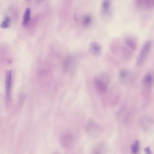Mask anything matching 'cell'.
<instances>
[{
  "instance_id": "6da1fadb",
  "label": "cell",
  "mask_w": 154,
  "mask_h": 154,
  "mask_svg": "<svg viewBox=\"0 0 154 154\" xmlns=\"http://www.w3.org/2000/svg\"><path fill=\"white\" fill-rule=\"evenodd\" d=\"M37 78L39 84L44 87L49 86L53 79V72L47 65L40 66L38 69Z\"/></svg>"
},
{
  "instance_id": "7a4b0ae2",
  "label": "cell",
  "mask_w": 154,
  "mask_h": 154,
  "mask_svg": "<svg viewBox=\"0 0 154 154\" xmlns=\"http://www.w3.org/2000/svg\"><path fill=\"white\" fill-rule=\"evenodd\" d=\"M109 82V77L104 73L97 75L93 81L94 88L100 95H103L107 92Z\"/></svg>"
},
{
  "instance_id": "3957f363",
  "label": "cell",
  "mask_w": 154,
  "mask_h": 154,
  "mask_svg": "<svg viewBox=\"0 0 154 154\" xmlns=\"http://www.w3.org/2000/svg\"><path fill=\"white\" fill-rule=\"evenodd\" d=\"M152 46V42L147 41L143 45L137 58L136 65L140 66L142 65L147 58Z\"/></svg>"
},
{
  "instance_id": "277c9868",
  "label": "cell",
  "mask_w": 154,
  "mask_h": 154,
  "mask_svg": "<svg viewBox=\"0 0 154 154\" xmlns=\"http://www.w3.org/2000/svg\"><path fill=\"white\" fill-rule=\"evenodd\" d=\"M85 130L86 133L92 138L98 137L102 132L100 126L93 120L88 122L85 126Z\"/></svg>"
},
{
  "instance_id": "5b68a950",
  "label": "cell",
  "mask_w": 154,
  "mask_h": 154,
  "mask_svg": "<svg viewBox=\"0 0 154 154\" xmlns=\"http://www.w3.org/2000/svg\"><path fill=\"white\" fill-rule=\"evenodd\" d=\"M12 72L11 70L8 71L6 73L5 79L6 87V99L7 103H9L11 100V88H12Z\"/></svg>"
},
{
  "instance_id": "8992f818",
  "label": "cell",
  "mask_w": 154,
  "mask_h": 154,
  "mask_svg": "<svg viewBox=\"0 0 154 154\" xmlns=\"http://www.w3.org/2000/svg\"><path fill=\"white\" fill-rule=\"evenodd\" d=\"M73 136L70 132H66L62 134L59 139L61 146L65 148H69L72 146L74 143Z\"/></svg>"
},
{
  "instance_id": "52a82bcc",
  "label": "cell",
  "mask_w": 154,
  "mask_h": 154,
  "mask_svg": "<svg viewBox=\"0 0 154 154\" xmlns=\"http://www.w3.org/2000/svg\"><path fill=\"white\" fill-rule=\"evenodd\" d=\"M135 4L141 10L148 11L154 8V0H136Z\"/></svg>"
},
{
  "instance_id": "ba28073f",
  "label": "cell",
  "mask_w": 154,
  "mask_h": 154,
  "mask_svg": "<svg viewBox=\"0 0 154 154\" xmlns=\"http://www.w3.org/2000/svg\"><path fill=\"white\" fill-rule=\"evenodd\" d=\"M111 0H103L101 6V13L103 17L109 16L111 8Z\"/></svg>"
},
{
  "instance_id": "9c48e42d",
  "label": "cell",
  "mask_w": 154,
  "mask_h": 154,
  "mask_svg": "<svg viewBox=\"0 0 154 154\" xmlns=\"http://www.w3.org/2000/svg\"><path fill=\"white\" fill-rule=\"evenodd\" d=\"M75 65V61L72 56L66 57L63 63V68L66 72H69L72 70Z\"/></svg>"
},
{
  "instance_id": "30bf717a",
  "label": "cell",
  "mask_w": 154,
  "mask_h": 154,
  "mask_svg": "<svg viewBox=\"0 0 154 154\" xmlns=\"http://www.w3.org/2000/svg\"><path fill=\"white\" fill-rule=\"evenodd\" d=\"M90 51L93 55L99 56L101 53V46L98 42H92L90 44Z\"/></svg>"
},
{
  "instance_id": "8fae6325",
  "label": "cell",
  "mask_w": 154,
  "mask_h": 154,
  "mask_svg": "<svg viewBox=\"0 0 154 154\" xmlns=\"http://www.w3.org/2000/svg\"><path fill=\"white\" fill-rule=\"evenodd\" d=\"M154 82V77L150 73L146 74L143 80V85L146 89L151 88Z\"/></svg>"
},
{
  "instance_id": "7c38bea8",
  "label": "cell",
  "mask_w": 154,
  "mask_h": 154,
  "mask_svg": "<svg viewBox=\"0 0 154 154\" xmlns=\"http://www.w3.org/2000/svg\"><path fill=\"white\" fill-rule=\"evenodd\" d=\"M31 11L29 8L26 9L23 16L22 25L24 26H26L28 25L31 20Z\"/></svg>"
},
{
  "instance_id": "4fadbf2b",
  "label": "cell",
  "mask_w": 154,
  "mask_h": 154,
  "mask_svg": "<svg viewBox=\"0 0 154 154\" xmlns=\"http://www.w3.org/2000/svg\"><path fill=\"white\" fill-rule=\"evenodd\" d=\"M125 43L127 46L131 50H134L137 48V43L135 39L131 37H127L125 38Z\"/></svg>"
},
{
  "instance_id": "5bb4252c",
  "label": "cell",
  "mask_w": 154,
  "mask_h": 154,
  "mask_svg": "<svg viewBox=\"0 0 154 154\" xmlns=\"http://www.w3.org/2000/svg\"><path fill=\"white\" fill-rule=\"evenodd\" d=\"M11 19L10 17L9 16H6L2 22L1 27L4 29L8 28L11 25Z\"/></svg>"
},
{
  "instance_id": "9a60e30c",
  "label": "cell",
  "mask_w": 154,
  "mask_h": 154,
  "mask_svg": "<svg viewBox=\"0 0 154 154\" xmlns=\"http://www.w3.org/2000/svg\"><path fill=\"white\" fill-rule=\"evenodd\" d=\"M92 22V17L91 15H86L82 19V25L84 26L87 27L90 26Z\"/></svg>"
},
{
  "instance_id": "2e32d148",
  "label": "cell",
  "mask_w": 154,
  "mask_h": 154,
  "mask_svg": "<svg viewBox=\"0 0 154 154\" xmlns=\"http://www.w3.org/2000/svg\"><path fill=\"white\" fill-rule=\"evenodd\" d=\"M139 149V142L138 140H137L134 142L131 146V152L133 154H137L138 152Z\"/></svg>"
},
{
  "instance_id": "e0dca14e",
  "label": "cell",
  "mask_w": 154,
  "mask_h": 154,
  "mask_svg": "<svg viewBox=\"0 0 154 154\" xmlns=\"http://www.w3.org/2000/svg\"><path fill=\"white\" fill-rule=\"evenodd\" d=\"M128 72L126 70H122L120 72L119 74V78L121 81H124L128 77Z\"/></svg>"
},
{
  "instance_id": "ac0fdd59",
  "label": "cell",
  "mask_w": 154,
  "mask_h": 154,
  "mask_svg": "<svg viewBox=\"0 0 154 154\" xmlns=\"http://www.w3.org/2000/svg\"><path fill=\"white\" fill-rule=\"evenodd\" d=\"M144 151H145V153L146 154H151L152 153H151V149H150V148L148 146L146 147L144 149Z\"/></svg>"
},
{
  "instance_id": "d6986e66",
  "label": "cell",
  "mask_w": 154,
  "mask_h": 154,
  "mask_svg": "<svg viewBox=\"0 0 154 154\" xmlns=\"http://www.w3.org/2000/svg\"><path fill=\"white\" fill-rule=\"evenodd\" d=\"M27 1H29L30 0H26Z\"/></svg>"
},
{
  "instance_id": "ffe728a7",
  "label": "cell",
  "mask_w": 154,
  "mask_h": 154,
  "mask_svg": "<svg viewBox=\"0 0 154 154\" xmlns=\"http://www.w3.org/2000/svg\"><path fill=\"white\" fill-rule=\"evenodd\" d=\"M39 1H42V0H39Z\"/></svg>"
}]
</instances>
